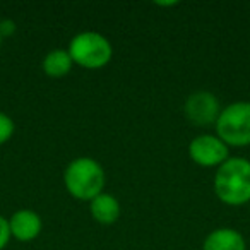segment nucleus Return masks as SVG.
Wrapping results in <instances>:
<instances>
[{"label": "nucleus", "instance_id": "1", "mask_svg": "<svg viewBox=\"0 0 250 250\" xmlns=\"http://www.w3.org/2000/svg\"><path fill=\"white\" fill-rule=\"evenodd\" d=\"M214 194L228 206L250 202V160L228 158L214 175Z\"/></svg>", "mask_w": 250, "mask_h": 250}, {"label": "nucleus", "instance_id": "2", "mask_svg": "<svg viewBox=\"0 0 250 250\" xmlns=\"http://www.w3.org/2000/svg\"><path fill=\"white\" fill-rule=\"evenodd\" d=\"M65 188L77 201H93L103 192L104 171L96 160L81 156L72 160L63 171Z\"/></svg>", "mask_w": 250, "mask_h": 250}, {"label": "nucleus", "instance_id": "3", "mask_svg": "<svg viewBox=\"0 0 250 250\" xmlns=\"http://www.w3.org/2000/svg\"><path fill=\"white\" fill-rule=\"evenodd\" d=\"M214 127L216 136L226 146H250V101H235L225 106Z\"/></svg>", "mask_w": 250, "mask_h": 250}, {"label": "nucleus", "instance_id": "4", "mask_svg": "<svg viewBox=\"0 0 250 250\" xmlns=\"http://www.w3.org/2000/svg\"><path fill=\"white\" fill-rule=\"evenodd\" d=\"M67 52L74 63L89 70L108 65L113 57L111 43L96 31H83L76 35L70 40Z\"/></svg>", "mask_w": 250, "mask_h": 250}, {"label": "nucleus", "instance_id": "5", "mask_svg": "<svg viewBox=\"0 0 250 250\" xmlns=\"http://www.w3.org/2000/svg\"><path fill=\"white\" fill-rule=\"evenodd\" d=\"M228 146L218 136L202 134L188 144V156L202 168H218L228 160Z\"/></svg>", "mask_w": 250, "mask_h": 250}, {"label": "nucleus", "instance_id": "6", "mask_svg": "<svg viewBox=\"0 0 250 250\" xmlns=\"http://www.w3.org/2000/svg\"><path fill=\"white\" fill-rule=\"evenodd\" d=\"M184 111L188 122L197 127H206V125L216 124L221 113V104L211 91H195L187 98Z\"/></svg>", "mask_w": 250, "mask_h": 250}, {"label": "nucleus", "instance_id": "7", "mask_svg": "<svg viewBox=\"0 0 250 250\" xmlns=\"http://www.w3.org/2000/svg\"><path fill=\"white\" fill-rule=\"evenodd\" d=\"M11 235L19 242H33L43 229V221L38 212L31 209H19L9 218Z\"/></svg>", "mask_w": 250, "mask_h": 250}, {"label": "nucleus", "instance_id": "8", "mask_svg": "<svg viewBox=\"0 0 250 250\" xmlns=\"http://www.w3.org/2000/svg\"><path fill=\"white\" fill-rule=\"evenodd\" d=\"M202 250H247L245 238L233 228H216L206 236Z\"/></svg>", "mask_w": 250, "mask_h": 250}, {"label": "nucleus", "instance_id": "9", "mask_svg": "<svg viewBox=\"0 0 250 250\" xmlns=\"http://www.w3.org/2000/svg\"><path fill=\"white\" fill-rule=\"evenodd\" d=\"M89 209L93 219L101 223V225H113L120 218V212H122L120 202L111 194H104V192H101L98 197H94L91 201Z\"/></svg>", "mask_w": 250, "mask_h": 250}, {"label": "nucleus", "instance_id": "10", "mask_svg": "<svg viewBox=\"0 0 250 250\" xmlns=\"http://www.w3.org/2000/svg\"><path fill=\"white\" fill-rule=\"evenodd\" d=\"M72 59H70L69 52L62 48L52 50L45 55L43 59V72L48 77H53V79H59V77H63L72 70Z\"/></svg>", "mask_w": 250, "mask_h": 250}, {"label": "nucleus", "instance_id": "11", "mask_svg": "<svg viewBox=\"0 0 250 250\" xmlns=\"http://www.w3.org/2000/svg\"><path fill=\"white\" fill-rule=\"evenodd\" d=\"M16 124L9 115L0 111V144H5L7 141H11V137L14 136Z\"/></svg>", "mask_w": 250, "mask_h": 250}, {"label": "nucleus", "instance_id": "12", "mask_svg": "<svg viewBox=\"0 0 250 250\" xmlns=\"http://www.w3.org/2000/svg\"><path fill=\"white\" fill-rule=\"evenodd\" d=\"M11 238L12 235H11V228H9V219H5L4 216H0V250H4L7 247Z\"/></svg>", "mask_w": 250, "mask_h": 250}, {"label": "nucleus", "instance_id": "13", "mask_svg": "<svg viewBox=\"0 0 250 250\" xmlns=\"http://www.w3.org/2000/svg\"><path fill=\"white\" fill-rule=\"evenodd\" d=\"M16 33V22L12 19H2L0 21V36H12Z\"/></svg>", "mask_w": 250, "mask_h": 250}, {"label": "nucleus", "instance_id": "14", "mask_svg": "<svg viewBox=\"0 0 250 250\" xmlns=\"http://www.w3.org/2000/svg\"><path fill=\"white\" fill-rule=\"evenodd\" d=\"M0 45H2V36H0Z\"/></svg>", "mask_w": 250, "mask_h": 250}]
</instances>
